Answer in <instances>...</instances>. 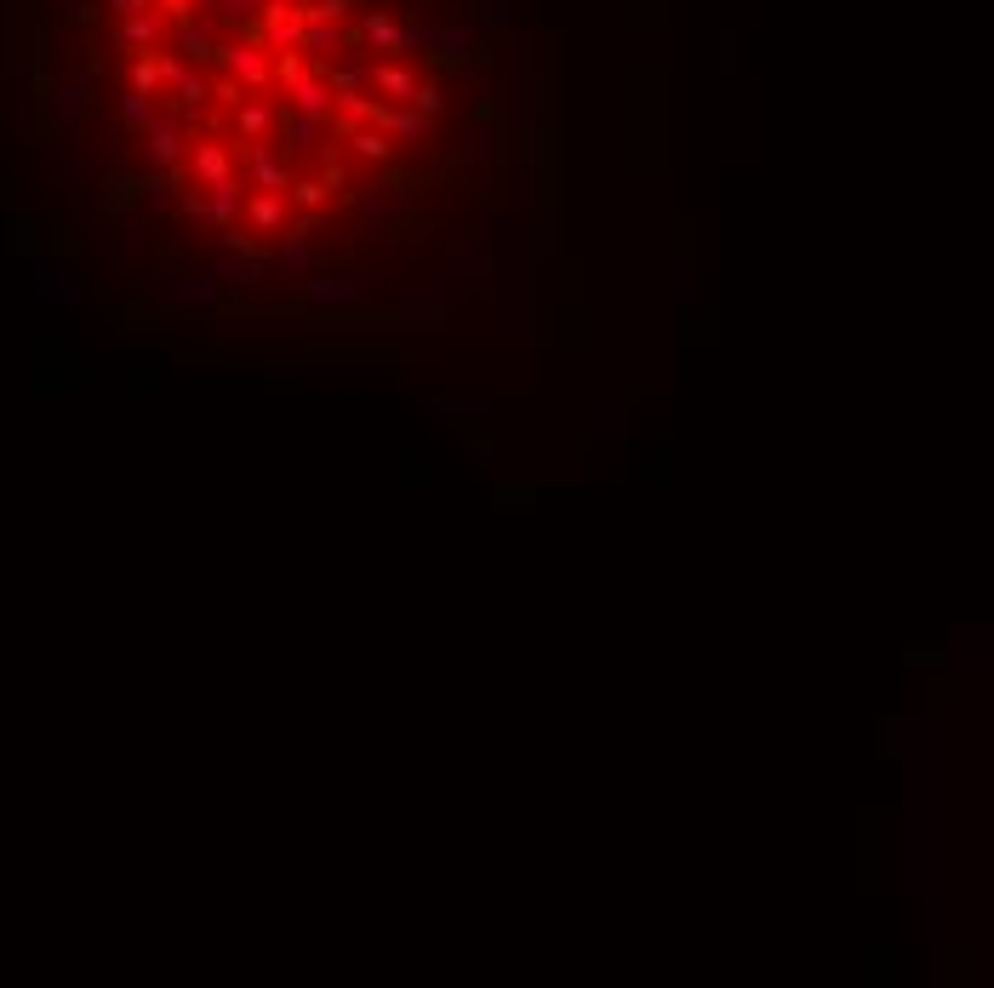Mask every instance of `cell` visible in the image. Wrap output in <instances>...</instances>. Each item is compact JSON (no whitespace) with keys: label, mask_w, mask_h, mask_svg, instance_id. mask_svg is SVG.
I'll return each mask as SVG.
<instances>
[{"label":"cell","mask_w":994,"mask_h":988,"mask_svg":"<svg viewBox=\"0 0 994 988\" xmlns=\"http://www.w3.org/2000/svg\"><path fill=\"white\" fill-rule=\"evenodd\" d=\"M298 292H303V303L309 309H360V303H372V286L366 280H349V275H309V280H298Z\"/></svg>","instance_id":"1"},{"label":"cell","mask_w":994,"mask_h":988,"mask_svg":"<svg viewBox=\"0 0 994 988\" xmlns=\"http://www.w3.org/2000/svg\"><path fill=\"white\" fill-rule=\"evenodd\" d=\"M240 160H246V178H252V189H275V195H286L292 166H286V160H275V149H269L263 138H240Z\"/></svg>","instance_id":"2"},{"label":"cell","mask_w":994,"mask_h":988,"mask_svg":"<svg viewBox=\"0 0 994 988\" xmlns=\"http://www.w3.org/2000/svg\"><path fill=\"white\" fill-rule=\"evenodd\" d=\"M183 126L178 120H166L155 115V126H143V166H155V172H172V166H183Z\"/></svg>","instance_id":"3"},{"label":"cell","mask_w":994,"mask_h":988,"mask_svg":"<svg viewBox=\"0 0 994 988\" xmlns=\"http://www.w3.org/2000/svg\"><path fill=\"white\" fill-rule=\"evenodd\" d=\"M155 292H160V297H172V303H189V309H218L229 286H223V280L212 275V269H206V275H172V280H160Z\"/></svg>","instance_id":"4"},{"label":"cell","mask_w":994,"mask_h":988,"mask_svg":"<svg viewBox=\"0 0 994 988\" xmlns=\"http://www.w3.org/2000/svg\"><path fill=\"white\" fill-rule=\"evenodd\" d=\"M218 58H223V69H229L246 92H263V86H269V63H275V58H269L263 46H218Z\"/></svg>","instance_id":"5"},{"label":"cell","mask_w":994,"mask_h":988,"mask_svg":"<svg viewBox=\"0 0 994 988\" xmlns=\"http://www.w3.org/2000/svg\"><path fill=\"white\" fill-rule=\"evenodd\" d=\"M315 275V246L309 240H280L275 252H269V280L280 286H298V280Z\"/></svg>","instance_id":"6"},{"label":"cell","mask_w":994,"mask_h":988,"mask_svg":"<svg viewBox=\"0 0 994 988\" xmlns=\"http://www.w3.org/2000/svg\"><path fill=\"white\" fill-rule=\"evenodd\" d=\"M423 412L429 417H452V423H486V417H492V400L469 395V389H446V395L423 400Z\"/></svg>","instance_id":"7"},{"label":"cell","mask_w":994,"mask_h":988,"mask_svg":"<svg viewBox=\"0 0 994 988\" xmlns=\"http://www.w3.org/2000/svg\"><path fill=\"white\" fill-rule=\"evenodd\" d=\"M286 212H292V200L286 195L258 189V195H246V206H240V223L258 229V235H280V229H286Z\"/></svg>","instance_id":"8"},{"label":"cell","mask_w":994,"mask_h":988,"mask_svg":"<svg viewBox=\"0 0 994 988\" xmlns=\"http://www.w3.org/2000/svg\"><path fill=\"white\" fill-rule=\"evenodd\" d=\"M212 275H218L223 286H258V280H269V252H223L218 246Z\"/></svg>","instance_id":"9"},{"label":"cell","mask_w":994,"mask_h":988,"mask_svg":"<svg viewBox=\"0 0 994 988\" xmlns=\"http://www.w3.org/2000/svg\"><path fill=\"white\" fill-rule=\"evenodd\" d=\"M189 172H195L200 189L218 183V178H235V155H229V143H212V138L189 143Z\"/></svg>","instance_id":"10"},{"label":"cell","mask_w":994,"mask_h":988,"mask_svg":"<svg viewBox=\"0 0 994 988\" xmlns=\"http://www.w3.org/2000/svg\"><path fill=\"white\" fill-rule=\"evenodd\" d=\"M286 98H292V103H286V109H298V115L320 120V126H326V120H332V86H326V80H320L315 69H309V75H303V80H292V86H286Z\"/></svg>","instance_id":"11"},{"label":"cell","mask_w":994,"mask_h":988,"mask_svg":"<svg viewBox=\"0 0 994 988\" xmlns=\"http://www.w3.org/2000/svg\"><path fill=\"white\" fill-rule=\"evenodd\" d=\"M366 86H372L378 98H389V103H406L412 92H418V75H412L406 63H366Z\"/></svg>","instance_id":"12"},{"label":"cell","mask_w":994,"mask_h":988,"mask_svg":"<svg viewBox=\"0 0 994 988\" xmlns=\"http://www.w3.org/2000/svg\"><path fill=\"white\" fill-rule=\"evenodd\" d=\"M343 143H349L355 160H366V166H389V160H395V138H389L383 126H349Z\"/></svg>","instance_id":"13"},{"label":"cell","mask_w":994,"mask_h":988,"mask_svg":"<svg viewBox=\"0 0 994 988\" xmlns=\"http://www.w3.org/2000/svg\"><path fill=\"white\" fill-rule=\"evenodd\" d=\"M378 126H383V132H389L395 143H423L435 120H423L412 103H383V120H378Z\"/></svg>","instance_id":"14"},{"label":"cell","mask_w":994,"mask_h":988,"mask_svg":"<svg viewBox=\"0 0 994 988\" xmlns=\"http://www.w3.org/2000/svg\"><path fill=\"white\" fill-rule=\"evenodd\" d=\"M240 206H246V189H240V178L206 183V212H212V229H223V223H240Z\"/></svg>","instance_id":"15"},{"label":"cell","mask_w":994,"mask_h":988,"mask_svg":"<svg viewBox=\"0 0 994 988\" xmlns=\"http://www.w3.org/2000/svg\"><path fill=\"white\" fill-rule=\"evenodd\" d=\"M423 52H435L440 63H475L469 29H429V23H423Z\"/></svg>","instance_id":"16"},{"label":"cell","mask_w":994,"mask_h":988,"mask_svg":"<svg viewBox=\"0 0 994 988\" xmlns=\"http://www.w3.org/2000/svg\"><path fill=\"white\" fill-rule=\"evenodd\" d=\"M275 126H280V132H286V149H298V155H309V149H315V143H320V132H326V126H320V120L298 115V109H286V103H280V109H275Z\"/></svg>","instance_id":"17"},{"label":"cell","mask_w":994,"mask_h":988,"mask_svg":"<svg viewBox=\"0 0 994 988\" xmlns=\"http://www.w3.org/2000/svg\"><path fill=\"white\" fill-rule=\"evenodd\" d=\"M395 320H406V326H423V332H440L446 326V297H406L395 309Z\"/></svg>","instance_id":"18"},{"label":"cell","mask_w":994,"mask_h":988,"mask_svg":"<svg viewBox=\"0 0 994 988\" xmlns=\"http://www.w3.org/2000/svg\"><path fill=\"white\" fill-rule=\"evenodd\" d=\"M160 29H166V12H126V23H120V46H155Z\"/></svg>","instance_id":"19"},{"label":"cell","mask_w":994,"mask_h":988,"mask_svg":"<svg viewBox=\"0 0 994 988\" xmlns=\"http://www.w3.org/2000/svg\"><path fill=\"white\" fill-rule=\"evenodd\" d=\"M235 126H240V138H263V132L275 126V103H263L258 92H252V98H240L235 103Z\"/></svg>","instance_id":"20"},{"label":"cell","mask_w":994,"mask_h":988,"mask_svg":"<svg viewBox=\"0 0 994 988\" xmlns=\"http://www.w3.org/2000/svg\"><path fill=\"white\" fill-rule=\"evenodd\" d=\"M178 58H195V63L218 58V40H212V29H206V23L178 18Z\"/></svg>","instance_id":"21"},{"label":"cell","mask_w":994,"mask_h":988,"mask_svg":"<svg viewBox=\"0 0 994 988\" xmlns=\"http://www.w3.org/2000/svg\"><path fill=\"white\" fill-rule=\"evenodd\" d=\"M360 40H366L372 52H389V58H395L400 29H395V18H389V12H378V6H372V12H366V23H360Z\"/></svg>","instance_id":"22"},{"label":"cell","mask_w":994,"mask_h":988,"mask_svg":"<svg viewBox=\"0 0 994 988\" xmlns=\"http://www.w3.org/2000/svg\"><path fill=\"white\" fill-rule=\"evenodd\" d=\"M303 52H315V58H343V29L338 23H303Z\"/></svg>","instance_id":"23"},{"label":"cell","mask_w":994,"mask_h":988,"mask_svg":"<svg viewBox=\"0 0 994 988\" xmlns=\"http://www.w3.org/2000/svg\"><path fill=\"white\" fill-rule=\"evenodd\" d=\"M286 200H292L298 212H326V206H332V189L320 178H292L286 183Z\"/></svg>","instance_id":"24"},{"label":"cell","mask_w":994,"mask_h":988,"mask_svg":"<svg viewBox=\"0 0 994 988\" xmlns=\"http://www.w3.org/2000/svg\"><path fill=\"white\" fill-rule=\"evenodd\" d=\"M155 115H160V109H155V98H149V92H126V98H120V126H126V132L155 126Z\"/></svg>","instance_id":"25"},{"label":"cell","mask_w":994,"mask_h":988,"mask_svg":"<svg viewBox=\"0 0 994 988\" xmlns=\"http://www.w3.org/2000/svg\"><path fill=\"white\" fill-rule=\"evenodd\" d=\"M458 280H463V286H475V292H486V286H492V257H486V252H463Z\"/></svg>","instance_id":"26"},{"label":"cell","mask_w":994,"mask_h":988,"mask_svg":"<svg viewBox=\"0 0 994 988\" xmlns=\"http://www.w3.org/2000/svg\"><path fill=\"white\" fill-rule=\"evenodd\" d=\"M406 103H412L423 120H440V115H446V92H440L435 80H418V92H412Z\"/></svg>","instance_id":"27"},{"label":"cell","mask_w":994,"mask_h":988,"mask_svg":"<svg viewBox=\"0 0 994 988\" xmlns=\"http://www.w3.org/2000/svg\"><path fill=\"white\" fill-rule=\"evenodd\" d=\"M497 132H492V120H475V126H469V138H463V160H486V155H492V149H497Z\"/></svg>","instance_id":"28"},{"label":"cell","mask_w":994,"mask_h":988,"mask_svg":"<svg viewBox=\"0 0 994 988\" xmlns=\"http://www.w3.org/2000/svg\"><path fill=\"white\" fill-rule=\"evenodd\" d=\"M172 206H178L195 229H212V212H206V195H200V189H178V200H172Z\"/></svg>","instance_id":"29"},{"label":"cell","mask_w":994,"mask_h":988,"mask_svg":"<svg viewBox=\"0 0 994 988\" xmlns=\"http://www.w3.org/2000/svg\"><path fill=\"white\" fill-rule=\"evenodd\" d=\"M309 75V63L298 58V52H275V63H269V80H280V86H292V80Z\"/></svg>","instance_id":"30"},{"label":"cell","mask_w":994,"mask_h":988,"mask_svg":"<svg viewBox=\"0 0 994 988\" xmlns=\"http://www.w3.org/2000/svg\"><path fill=\"white\" fill-rule=\"evenodd\" d=\"M206 98H218L223 109H235V103H240V98H252V92H246V86H240L235 75H218L212 86H206Z\"/></svg>","instance_id":"31"},{"label":"cell","mask_w":994,"mask_h":988,"mask_svg":"<svg viewBox=\"0 0 994 988\" xmlns=\"http://www.w3.org/2000/svg\"><path fill=\"white\" fill-rule=\"evenodd\" d=\"M132 92H149V98L160 92V63H155V58H138V63H132Z\"/></svg>","instance_id":"32"},{"label":"cell","mask_w":994,"mask_h":988,"mask_svg":"<svg viewBox=\"0 0 994 988\" xmlns=\"http://www.w3.org/2000/svg\"><path fill=\"white\" fill-rule=\"evenodd\" d=\"M320 183H326L332 195H338V189H349V166H343V160L332 155V149H326V160H320Z\"/></svg>","instance_id":"33"},{"label":"cell","mask_w":994,"mask_h":988,"mask_svg":"<svg viewBox=\"0 0 994 988\" xmlns=\"http://www.w3.org/2000/svg\"><path fill=\"white\" fill-rule=\"evenodd\" d=\"M40 292H46V297H63V303H69V297H80V286H75L69 275H46V286H40Z\"/></svg>","instance_id":"34"},{"label":"cell","mask_w":994,"mask_h":988,"mask_svg":"<svg viewBox=\"0 0 994 988\" xmlns=\"http://www.w3.org/2000/svg\"><path fill=\"white\" fill-rule=\"evenodd\" d=\"M58 109H63V115H80V109H86V92H80V86H63V92H58Z\"/></svg>","instance_id":"35"},{"label":"cell","mask_w":994,"mask_h":988,"mask_svg":"<svg viewBox=\"0 0 994 988\" xmlns=\"http://www.w3.org/2000/svg\"><path fill=\"white\" fill-rule=\"evenodd\" d=\"M218 6L240 23V18H258V6H263V0H218Z\"/></svg>","instance_id":"36"},{"label":"cell","mask_w":994,"mask_h":988,"mask_svg":"<svg viewBox=\"0 0 994 988\" xmlns=\"http://www.w3.org/2000/svg\"><path fill=\"white\" fill-rule=\"evenodd\" d=\"M497 503H537L532 486H497Z\"/></svg>","instance_id":"37"},{"label":"cell","mask_w":994,"mask_h":988,"mask_svg":"<svg viewBox=\"0 0 994 988\" xmlns=\"http://www.w3.org/2000/svg\"><path fill=\"white\" fill-rule=\"evenodd\" d=\"M469 463H480V469H486V463H492V446H486V440H469Z\"/></svg>","instance_id":"38"},{"label":"cell","mask_w":994,"mask_h":988,"mask_svg":"<svg viewBox=\"0 0 994 988\" xmlns=\"http://www.w3.org/2000/svg\"><path fill=\"white\" fill-rule=\"evenodd\" d=\"M109 6H115L120 18H126V12H143V6H155V0H109Z\"/></svg>","instance_id":"39"},{"label":"cell","mask_w":994,"mask_h":988,"mask_svg":"<svg viewBox=\"0 0 994 988\" xmlns=\"http://www.w3.org/2000/svg\"><path fill=\"white\" fill-rule=\"evenodd\" d=\"M206 6H218V0H206Z\"/></svg>","instance_id":"40"},{"label":"cell","mask_w":994,"mask_h":988,"mask_svg":"<svg viewBox=\"0 0 994 988\" xmlns=\"http://www.w3.org/2000/svg\"><path fill=\"white\" fill-rule=\"evenodd\" d=\"M292 6H298V0H292Z\"/></svg>","instance_id":"41"}]
</instances>
